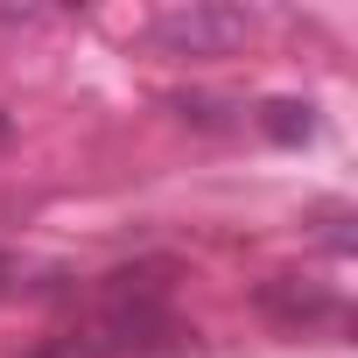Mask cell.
Masks as SVG:
<instances>
[{"mask_svg": "<svg viewBox=\"0 0 358 358\" xmlns=\"http://www.w3.org/2000/svg\"><path fill=\"white\" fill-rule=\"evenodd\" d=\"M253 36L246 8H225V0H183V8H162L148 22V43L162 57H232Z\"/></svg>", "mask_w": 358, "mask_h": 358, "instance_id": "obj_1", "label": "cell"}, {"mask_svg": "<svg viewBox=\"0 0 358 358\" xmlns=\"http://www.w3.org/2000/svg\"><path fill=\"white\" fill-rule=\"evenodd\" d=\"M260 309H267L274 323H288V330H309V323H344V302H337L323 281H309V274H274V281L260 288Z\"/></svg>", "mask_w": 358, "mask_h": 358, "instance_id": "obj_2", "label": "cell"}, {"mask_svg": "<svg viewBox=\"0 0 358 358\" xmlns=\"http://www.w3.org/2000/svg\"><path fill=\"white\" fill-rule=\"evenodd\" d=\"M260 127H267L274 141H309V134H316V120H309L302 99H274V106H260Z\"/></svg>", "mask_w": 358, "mask_h": 358, "instance_id": "obj_3", "label": "cell"}, {"mask_svg": "<svg viewBox=\"0 0 358 358\" xmlns=\"http://www.w3.org/2000/svg\"><path fill=\"white\" fill-rule=\"evenodd\" d=\"M0 134H8V120H0Z\"/></svg>", "mask_w": 358, "mask_h": 358, "instance_id": "obj_4", "label": "cell"}]
</instances>
